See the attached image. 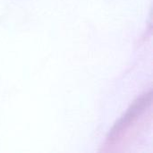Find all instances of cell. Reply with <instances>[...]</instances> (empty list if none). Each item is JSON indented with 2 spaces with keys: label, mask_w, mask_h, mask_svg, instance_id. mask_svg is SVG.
<instances>
[{
  "label": "cell",
  "mask_w": 153,
  "mask_h": 153,
  "mask_svg": "<svg viewBox=\"0 0 153 153\" xmlns=\"http://www.w3.org/2000/svg\"><path fill=\"white\" fill-rule=\"evenodd\" d=\"M152 91H149L141 96L133 103L125 116L115 125L111 130L107 140L108 146L118 142L126 133H128L131 127L136 124L138 119L152 106Z\"/></svg>",
  "instance_id": "cell-1"
}]
</instances>
